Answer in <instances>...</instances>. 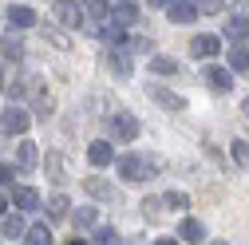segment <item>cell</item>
<instances>
[{
  "mask_svg": "<svg viewBox=\"0 0 249 245\" xmlns=\"http://www.w3.org/2000/svg\"><path fill=\"white\" fill-rule=\"evenodd\" d=\"M226 36H230V40H245V36H249V20H245V16H230V20H226Z\"/></svg>",
  "mask_w": 249,
  "mask_h": 245,
  "instance_id": "cell-13",
  "label": "cell"
},
{
  "mask_svg": "<svg viewBox=\"0 0 249 245\" xmlns=\"http://www.w3.org/2000/svg\"><path fill=\"white\" fill-rule=\"evenodd\" d=\"M233 162H237V166H245V170H249V142H241V139H237V142H233Z\"/></svg>",
  "mask_w": 249,
  "mask_h": 245,
  "instance_id": "cell-23",
  "label": "cell"
},
{
  "mask_svg": "<svg viewBox=\"0 0 249 245\" xmlns=\"http://www.w3.org/2000/svg\"><path fill=\"white\" fill-rule=\"evenodd\" d=\"M28 122H32V119H28L24 111H4V115H0V127H4V135H24L28 131Z\"/></svg>",
  "mask_w": 249,
  "mask_h": 245,
  "instance_id": "cell-5",
  "label": "cell"
},
{
  "mask_svg": "<svg viewBox=\"0 0 249 245\" xmlns=\"http://www.w3.org/2000/svg\"><path fill=\"white\" fill-rule=\"evenodd\" d=\"M36 158H40V155H36V146H32V142H20V150H16L20 170H32V166H36Z\"/></svg>",
  "mask_w": 249,
  "mask_h": 245,
  "instance_id": "cell-16",
  "label": "cell"
},
{
  "mask_svg": "<svg viewBox=\"0 0 249 245\" xmlns=\"http://www.w3.org/2000/svg\"><path fill=\"white\" fill-rule=\"evenodd\" d=\"M52 16L64 24V28H75L79 20H83V8L75 4V0H55V8H52Z\"/></svg>",
  "mask_w": 249,
  "mask_h": 245,
  "instance_id": "cell-3",
  "label": "cell"
},
{
  "mask_svg": "<svg viewBox=\"0 0 249 245\" xmlns=\"http://www.w3.org/2000/svg\"><path fill=\"white\" fill-rule=\"evenodd\" d=\"M0 91H4V75H0Z\"/></svg>",
  "mask_w": 249,
  "mask_h": 245,
  "instance_id": "cell-38",
  "label": "cell"
},
{
  "mask_svg": "<svg viewBox=\"0 0 249 245\" xmlns=\"http://www.w3.org/2000/svg\"><path fill=\"white\" fill-rule=\"evenodd\" d=\"M75 226H83V229H87V226H95V210H91V206H83V210L75 213Z\"/></svg>",
  "mask_w": 249,
  "mask_h": 245,
  "instance_id": "cell-29",
  "label": "cell"
},
{
  "mask_svg": "<svg viewBox=\"0 0 249 245\" xmlns=\"http://www.w3.org/2000/svg\"><path fill=\"white\" fill-rule=\"evenodd\" d=\"M111 64H115V71H119L123 79H131V59H127V52H115Z\"/></svg>",
  "mask_w": 249,
  "mask_h": 245,
  "instance_id": "cell-22",
  "label": "cell"
},
{
  "mask_svg": "<svg viewBox=\"0 0 249 245\" xmlns=\"http://www.w3.org/2000/svg\"><path fill=\"white\" fill-rule=\"evenodd\" d=\"M24 241H32V245H48V241H52V229H48V226H32Z\"/></svg>",
  "mask_w": 249,
  "mask_h": 245,
  "instance_id": "cell-21",
  "label": "cell"
},
{
  "mask_svg": "<svg viewBox=\"0 0 249 245\" xmlns=\"http://www.w3.org/2000/svg\"><path fill=\"white\" fill-rule=\"evenodd\" d=\"M103 40H107V44H119V40H123V32H119V24H107V28H103Z\"/></svg>",
  "mask_w": 249,
  "mask_h": 245,
  "instance_id": "cell-31",
  "label": "cell"
},
{
  "mask_svg": "<svg viewBox=\"0 0 249 245\" xmlns=\"http://www.w3.org/2000/svg\"><path fill=\"white\" fill-rule=\"evenodd\" d=\"M166 206H174V210H186V206H190V198H186L182 190H170V194H166Z\"/></svg>",
  "mask_w": 249,
  "mask_h": 245,
  "instance_id": "cell-28",
  "label": "cell"
},
{
  "mask_svg": "<svg viewBox=\"0 0 249 245\" xmlns=\"http://www.w3.org/2000/svg\"><path fill=\"white\" fill-rule=\"evenodd\" d=\"M202 233H206V229H202V222H194V218H186L182 229H178V237H186V241H202Z\"/></svg>",
  "mask_w": 249,
  "mask_h": 245,
  "instance_id": "cell-18",
  "label": "cell"
},
{
  "mask_svg": "<svg viewBox=\"0 0 249 245\" xmlns=\"http://www.w3.org/2000/svg\"><path fill=\"white\" fill-rule=\"evenodd\" d=\"M159 166H162V158H154V155H127V158H119V174L127 182H146V178H154Z\"/></svg>",
  "mask_w": 249,
  "mask_h": 245,
  "instance_id": "cell-1",
  "label": "cell"
},
{
  "mask_svg": "<svg viewBox=\"0 0 249 245\" xmlns=\"http://www.w3.org/2000/svg\"><path fill=\"white\" fill-rule=\"evenodd\" d=\"M4 206H8V202H4V198H0V218H4Z\"/></svg>",
  "mask_w": 249,
  "mask_h": 245,
  "instance_id": "cell-37",
  "label": "cell"
},
{
  "mask_svg": "<svg viewBox=\"0 0 249 245\" xmlns=\"http://www.w3.org/2000/svg\"><path fill=\"white\" fill-rule=\"evenodd\" d=\"M217 48H222L217 36H194V40H190V55H194V59H210V55H217Z\"/></svg>",
  "mask_w": 249,
  "mask_h": 245,
  "instance_id": "cell-9",
  "label": "cell"
},
{
  "mask_svg": "<svg viewBox=\"0 0 249 245\" xmlns=\"http://www.w3.org/2000/svg\"><path fill=\"white\" fill-rule=\"evenodd\" d=\"M111 16H115V24H135V4H131V0H119V4L111 8Z\"/></svg>",
  "mask_w": 249,
  "mask_h": 245,
  "instance_id": "cell-15",
  "label": "cell"
},
{
  "mask_svg": "<svg viewBox=\"0 0 249 245\" xmlns=\"http://www.w3.org/2000/svg\"><path fill=\"white\" fill-rule=\"evenodd\" d=\"M48 178L52 182H64L68 174H64V158H59V155H48Z\"/></svg>",
  "mask_w": 249,
  "mask_h": 245,
  "instance_id": "cell-19",
  "label": "cell"
},
{
  "mask_svg": "<svg viewBox=\"0 0 249 245\" xmlns=\"http://www.w3.org/2000/svg\"><path fill=\"white\" fill-rule=\"evenodd\" d=\"M95 241H103V245H111V241H119V233H115L111 226H103V229L95 233Z\"/></svg>",
  "mask_w": 249,
  "mask_h": 245,
  "instance_id": "cell-32",
  "label": "cell"
},
{
  "mask_svg": "<svg viewBox=\"0 0 249 245\" xmlns=\"http://www.w3.org/2000/svg\"><path fill=\"white\" fill-rule=\"evenodd\" d=\"M202 79L217 91V95H226V91L233 87V79H230V71H226V68H206V71H202Z\"/></svg>",
  "mask_w": 249,
  "mask_h": 245,
  "instance_id": "cell-8",
  "label": "cell"
},
{
  "mask_svg": "<svg viewBox=\"0 0 249 245\" xmlns=\"http://www.w3.org/2000/svg\"><path fill=\"white\" fill-rule=\"evenodd\" d=\"M68 206H71V202H68L64 194H55V198L48 202V218H52V222H59V218H68Z\"/></svg>",
  "mask_w": 249,
  "mask_h": 245,
  "instance_id": "cell-17",
  "label": "cell"
},
{
  "mask_svg": "<svg viewBox=\"0 0 249 245\" xmlns=\"http://www.w3.org/2000/svg\"><path fill=\"white\" fill-rule=\"evenodd\" d=\"M198 8H206V12H222V0H198Z\"/></svg>",
  "mask_w": 249,
  "mask_h": 245,
  "instance_id": "cell-33",
  "label": "cell"
},
{
  "mask_svg": "<svg viewBox=\"0 0 249 245\" xmlns=\"http://www.w3.org/2000/svg\"><path fill=\"white\" fill-rule=\"evenodd\" d=\"M146 91H150V99H159L166 111H186V99H182V95H174V91H166V87H159V83H150Z\"/></svg>",
  "mask_w": 249,
  "mask_h": 245,
  "instance_id": "cell-6",
  "label": "cell"
},
{
  "mask_svg": "<svg viewBox=\"0 0 249 245\" xmlns=\"http://www.w3.org/2000/svg\"><path fill=\"white\" fill-rule=\"evenodd\" d=\"M241 111H245V119H249V99H245V103H241Z\"/></svg>",
  "mask_w": 249,
  "mask_h": 245,
  "instance_id": "cell-36",
  "label": "cell"
},
{
  "mask_svg": "<svg viewBox=\"0 0 249 245\" xmlns=\"http://www.w3.org/2000/svg\"><path fill=\"white\" fill-rule=\"evenodd\" d=\"M12 202H16L20 210H36V206H40V194H36L32 186H16V190H12Z\"/></svg>",
  "mask_w": 249,
  "mask_h": 245,
  "instance_id": "cell-10",
  "label": "cell"
},
{
  "mask_svg": "<svg viewBox=\"0 0 249 245\" xmlns=\"http://www.w3.org/2000/svg\"><path fill=\"white\" fill-rule=\"evenodd\" d=\"M28 229H24V222L20 218H4V237H24Z\"/></svg>",
  "mask_w": 249,
  "mask_h": 245,
  "instance_id": "cell-25",
  "label": "cell"
},
{
  "mask_svg": "<svg viewBox=\"0 0 249 245\" xmlns=\"http://www.w3.org/2000/svg\"><path fill=\"white\" fill-rule=\"evenodd\" d=\"M150 71H154V75H178V59H170V55H154V59H150Z\"/></svg>",
  "mask_w": 249,
  "mask_h": 245,
  "instance_id": "cell-14",
  "label": "cell"
},
{
  "mask_svg": "<svg viewBox=\"0 0 249 245\" xmlns=\"http://www.w3.org/2000/svg\"><path fill=\"white\" fill-rule=\"evenodd\" d=\"M142 206H146L142 213H146V218H150V222H159V218H162V202H159V198H146Z\"/></svg>",
  "mask_w": 249,
  "mask_h": 245,
  "instance_id": "cell-26",
  "label": "cell"
},
{
  "mask_svg": "<svg viewBox=\"0 0 249 245\" xmlns=\"http://www.w3.org/2000/svg\"><path fill=\"white\" fill-rule=\"evenodd\" d=\"M8 20H12L16 28H32V24H36V12L28 8V4H12V8H8Z\"/></svg>",
  "mask_w": 249,
  "mask_h": 245,
  "instance_id": "cell-12",
  "label": "cell"
},
{
  "mask_svg": "<svg viewBox=\"0 0 249 245\" xmlns=\"http://www.w3.org/2000/svg\"><path fill=\"white\" fill-rule=\"evenodd\" d=\"M83 190H87L91 198H99V202H115V198H119L111 182H103V178H95V174H87V178H83Z\"/></svg>",
  "mask_w": 249,
  "mask_h": 245,
  "instance_id": "cell-4",
  "label": "cell"
},
{
  "mask_svg": "<svg viewBox=\"0 0 249 245\" xmlns=\"http://www.w3.org/2000/svg\"><path fill=\"white\" fill-rule=\"evenodd\" d=\"M111 131H115L119 142H135V139H139V119H135L131 111H115V115H111Z\"/></svg>",
  "mask_w": 249,
  "mask_h": 245,
  "instance_id": "cell-2",
  "label": "cell"
},
{
  "mask_svg": "<svg viewBox=\"0 0 249 245\" xmlns=\"http://www.w3.org/2000/svg\"><path fill=\"white\" fill-rule=\"evenodd\" d=\"M4 55H8V59H20V55H24V44H20L16 36H8V40H4Z\"/></svg>",
  "mask_w": 249,
  "mask_h": 245,
  "instance_id": "cell-27",
  "label": "cell"
},
{
  "mask_svg": "<svg viewBox=\"0 0 249 245\" xmlns=\"http://www.w3.org/2000/svg\"><path fill=\"white\" fill-rule=\"evenodd\" d=\"M230 68L233 71H245L249 68V52L245 48H230Z\"/></svg>",
  "mask_w": 249,
  "mask_h": 245,
  "instance_id": "cell-20",
  "label": "cell"
},
{
  "mask_svg": "<svg viewBox=\"0 0 249 245\" xmlns=\"http://www.w3.org/2000/svg\"><path fill=\"white\" fill-rule=\"evenodd\" d=\"M12 182V166H0V186H8Z\"/></svg>",
  "mask_w": 249,
  "mask_h": 245,
  "instance_id": "cell-34",
  "label": "cell"
},
{
  "mask_svg": "<svg viewBox=\"0 0 249 245\" xmlns=\"http://www.w3.org/2000/svg\"><path fill=\"white\" fill-rule=\"evenodd\" d=\"M170 20H174V24L198 20V4H194V0H170Z\"/></svg>",
  "mask_w": 249,
  "mask_h": 245,
  "instance_id": "cell-7",
  "label": "cell"
},
{
  "mask_svg": "<svg viewBox=\"0 0 249 245\" xmlns=\"http://www.w3.org/2000/svg\"><path fill=\"white\" fill-rule=\"evenodd\" d=\"M83 12L87 16H107L111 8H107V0H83Z\"/></svg>",
  "mask_w": 249,
  "mask_h": 245,
  "instance_id": "cell-24",
  "label": "cell"
},
{
  "mask_svg": "<svg viewBox=\"0 0 249 245\" xmlns=\"http://www.w3.org/2000/svg\"><path fill=\"white\" fill-rule=\"evenodd\" d=\"M150 4H154V8H162V4H170V0H150Z\"/></svg>",
  "mask_w": 249,
  "mask_h": 245,
  "instance_id": "cell-35",
  "label": "cell"
},
{
  "mask_svg": "<svg viewBox=\"0 0 249 245\" xmlns=\"http://www.w3.org/2000/svg\"><path fill=\"white\" fill-rule=\"evenodd\" d=\"M44 36H48L55 48H68V36H64V32H55V28H44Z\"/></svg>",
  "mask_w": 249,
  "mask_h": 245,
  "instance_id": "cell-30",
  "label": "cell"
},
{
  "mask_svg": "<svg viewBox=\"0 0 249 245\" xmlns=\"http://www.w3.org/2000/svg\"><path fill=\"white\" fill-rule=\"evenodd\" d=\"M111 155H115V150H111V142H91V146H87L91 166H107V162H111Z\"/></svg>",
  "mask_w": 249,
  "mask_h": 245,
  "instance_id": "cell-11",
  "label": "cell"
}]
</instances>
